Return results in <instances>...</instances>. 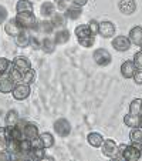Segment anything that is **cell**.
Instances as JSON below:
<instances>
[{"label":"cell","mask_w":142,"mask_h":161,"mask_svg":"<svg viewBox=\"0 0 142 161\" xmlns=\"http://www.w3.org/2000/svg\"><path fill=\"white\" fill-rule=\"evenodd\" d=\"M142 111V100L141 98H135V100L131 101L129 104V113L131 114H136V116H139Z\"/></svg>","instance_id":"d6a6232c"},{"label":"cell","mask_w":142,"mask_h":161,"mask_svg":"<svg viewBox=\"0 0 142 161\" xmlns=\"http://www.w3.org/2000/svg\"><path fill=\"white\" fill-rule=\"evenodd\" d=\"M0 141H7L6 127H0Z\"/></svg>","instance_id":"7bdbcfd3"},{"label":"cell","mask_w":142,"mask_h":161,"mask_svg":"<svg viewBox=\"0 0 142 161\" xmlns=\"http://www.w3.org/2000/svg\"><path fill=\"white\" fill-rule=\"evenodd\" d=\"M135 64H134V61L131 60H125L124 63L121 64V74L122 77H125V79H131V77L134 76V73H135Z\"/></svg>","instance_id":"e0dca14e"},{"label":"cell","mask_w":142,"mask_h":161,"mask_svg":"<svg viewBox=\"0 0 142 161\" xmlns=\"http://www.w3.org/2000/svg\"><path fill=\"white\" fill-rule=\"evenodd\" d=\"M31 46H33V49H40L41 47V42H39V40L36 39V37H31Z\"/></svg>","instance_id":"ee69618b"},{"label":"cell","mask_w":142,"mask_h":161,"mask_svg":"<svg viewBox=\"0 0 142 161\" xmlns=\"http://www.w3.org/2000/svg\"><path fill=\"white\" fill-rule=\"evenodd\" d=\"M34 6L30 0H18L16 4V12L17 13H33Z\"/></svg>","instance_id":"d6986e66"},{"label":"cell","mask_w":142,"mask_h":161,"mask_svg":"<svg viewBox=\"0 0 142 161\" xmlns=\"http://www.w3.org/2000/svg\"><path fill=\"white\" fill-rule=\"evenodd\" d=\"M23 30H24V29L17 23L16 17L10 19V20L6 23V26H4V31H6V34H9V36H12V37H16L18 33H21Z\"/></svg>","instance_id":"8fae6325"},{"label":"cell","mask_w":142,"mask_h":161,"mask_svg":"<svg viewBox=\"0 0 142 161\" xmlns=\"http://www.w3.org/2000/svg\"><path fill=\"white\" fill-rule=\"evenodd\" d=\"M18 123V113L16 110H10L6 114V124L7 125H16Z\"/></svg>","instance_id":"836d02e7"},{"label":"cell","mask_w":142,"mask_h":161,"mask_svg":"<svg viewBox=\"0 0 142 161\" xmlns=\"http://www.w3.org/2000/svg\"><path fill=\"white\" fill-rule=\"evenodd\" d=\"M10 66H12V64H10V61L7 60V58H4V57L0 58V76L9 73Z\"/></svg>","instance_id":"74e56055"},{"label":"cell","mask_w":142,"mask_h":161,"mask_svg":"<svg viewBox=\"0 0 142 161\" xmlns=\"http://www.w3.org/2000/svg\"><path fill=\"white\" fill-rule=\"evenodd\" d=\"M131 40L128 36H117L112 40V47H114L117 52H127L131 49Z\"/></svg>","instance_id":"ba28073f"},{"label":"cell","mask_w":142,"mask_h":161,"mask_svg":"<svg viewBox=\"0 0 142 161\" xmlns=\"http://www.w3.org/2000/svg\"><path fill=\"white\" fill-rule=\"evenodd\" d=\"M40 13L43 17H53V14L55 13V6L51 2H44L40 7Z\"/></svg>","instance_id":"7402d4cb"},{"label":"cell","mask_w":142,"mask_h":161,"mask_svg":"<svg viewBox=\"0 0 142 161\" xmlns=\"http://www.w3.org/2000/svg\"><path fill=\"white\" fill-rule=\"evenodd\" d=\"M6 134H7V140H10V138H14V140H23V138H24V136H23V128L17 127V124L16 125H7Z\"/></svg>","instance_id":"9a60e30c"},{"label":"cell","mask_w":142,"mask_h":161,"mask_svg":"<svg viewBox=\"0 0 142 161\" xmlns=\"http://www.w3.org/2000/svg\"><path fill=\"white\" fill-rule=\"evenodd\" d=\"M54 131L57 136L60 137H68L71 134V124H70L68 120L66 119H58L54 121Z\"/></svg>","instance_id":"3957f363"},{"label":"cell","mask_w":142,"mask_h":161,"mask_svg":"<svg viewBox=\"0 0 142 161\" xmlns=\"http://www.w3.org/2000/svg\"><path fill=\"white\" fill-rule=\"evenodd\" d=\"M74 33H76L77 39H84V37H88L91 36V30L90 27H88V25H80L76 27V30H74Z\"/></svg>","instance_id":"83f0119b"},{"label":"cell","mask_w":142,"mask_h":161,"mask_svg":"<svg viewBox=\"0 0 142 161\" xmlns=\"http://www.w3.org/2000/svg\"><path fill=\"white\" fill-rule=\"evenodd\" d=\"M14 84L16 83L10 79L9 74L0 76V93H3V94H6V93H12L13 88H14Z\"/></svg>","instance_id":"7c38bea8"},{"label":"cell","mask_w":142,"mask_h":161,"mask_svg":"<svg viewBox=\"0 0 142 161\" xmlns=\"http://www.w3.org/2000/svg\"><path fill=\"white\" fill-rule=\"evenodd\" d=\"M29 158H31V160H43V158H45L44 148L39 146H33V148L29 153Z\"/></svg>","instance_id":"4316f807"},{"label":"cell","mask_w":142,"mask_h":161,"mask_svg":"<svg viewBox=\"0 0 142 161\" xmlns=\"http://www.w3.org/2000/svg\"><path fill=\"white\" fill-rule=\"evenodd\" d=\"M71 2H73L74 4H78V6H85L88 0H71Z\"/></svg>","instance_id":"f6af8a7d"},{"label":"cell","mask_w":142,"mask_h":161,"mask_svg":"<svg viewBox=\"0 0 142 161\" xmlns=\"http://www.w3.org/2000/svg\"><path fill=\"white\" fill-rule=\"evenodd\" d=\"M7 9L6 7H3V6H0V25H3L4 21H6V19H7Z\"/></svg>","instance_id":"b9f144b4"},{"label":"cell","mask_w":142,"mask_h":161,"mask_svg":"<svg viewBox=\"0 0 142 161\" xmlns=\"http://www.w3.org/2000/svg\"><path fill=\"white\" fill-rule=\"evenodd\" d=\"M70 40V31L66 29H60V30L55 31L54 34V42L55 44H66Z\"/></svg>","instance_id":"603a6c76"},{"label":"cell","mask_w":142,"mask_h":161,"mask_svg":"<svg viewBox=\"0 0 142 161\" xmlns=\"http://www.w3.org/2000/svg\"><path fill=\"white\" fill-rule=\"evenodd\" d=\"M16 20L24 30H37L39 21H37V17L33 13H17Z\"/></svg>","instance_id":"6da1fadb"},{"label":"cell","mask_w":142,"mask_h":161,"mask_svg":"<svg viewBox=\"0 0 142 161\" xmlns=\"http://www.w3.org/2000/svg\"><path fill=\"white\" fill-rule=\"evenodd\" d=\"M92 58H94V61H95L98 66H101V67L108 66V64L111 63V60H112L109 52L108 50H105V49H97L95 52H94Z\"/></svg>","instance_id":"5b68a950"},{"label":"cell","mask_w":142,"mask_h":161,"mask_svg":"<svg viewBox=\"0 0 142 161\" xmlns=\"http://www.w3.org/2000/svg\"><path fill=\"white\" fill-rule=\"evenodd\" d=\"M87 141H88V144H90L91 147H95V148H98V147L103 146L104 137L101 136L100 133H90L87 136Z\"/></svg>","instance_id":"ffe728a7"},{"label":"cell","mask_w":142,"mask_h":161,"mask_svg":"<svg viewBox=\"0 0 142 161\" xmlns=\"http://www.w3.org/2000/svg\"><path fill=\"white\" fill-rule=\"evenodd\" d=\"M139 46H141V50H142V43H141V44H139Z\"/></svg>","instance_id":"c3c4849f"},{"label":"cell","mask_w":142,"mask_h":161,"mask_svg":"<svg viewBox=\"0 0 142 161\" xmlns=\"http://www.w3.org/2000/svg\"><path fill=\"white\" fill-rule=\"evenodd\" d=\"M134 64H135L136 69H142V50L141 52H136L134 54Z\"/></svg>","instance_id":"f35d334b"},{"label":"cell","mask_w":142,"mask_h":161,"mask_svg":"<svg viewBox=\"0 0 142 161\" xmlns=\"http://www.w3.org/2000/svg\"><path fill=\"white\" fill-rule=\"evenodd\" d=\"M124 124H125V125H128V127H131V128L139 127V125H141V120H139V116L128 113L127 116L124 117Z\"/></svg>","instance_id":"cb8c5ba5"},{"label":"cell","mask_w":142,"mask_h":161,"mask_svg":"<svg viewBox=\"0 0 142 161\" xmlns=\"http://www.w3.org/2000/svg\"><path fill=\"white\" fill-rule=\"evenodd\" d=\"M70 4H71L70 0H54V6L58 12H66Z\"/></svg>","instance_id":"d590c367"},{"label":"cell","mask_w":142,"mask_h":161,"mask_svg":"<svg viewBox=\"0 0 142 161\" xmlns=\"http://www.w3.org/2000/svg\"><path fill=\"white\" fill-rule=\"evenodd\" d=\"M9 77L13 80L14 83H20L21 80H23V73H21L20 70H18L17 67H14V64L12 63V66H10V69H9Z\"/></svg>","instance_id":"f1b7e54d"},{"label":"cell","mask_w":142,"mask_h":161,"mask_svg":"<svg viewBox=\"0 0 142 161\" xmlns=\"http://www.w3.org/2000/svg\"><path fill=\"white\" fill-rule=\"evenodd\" d=\"M128 37H129L131 43L139 46L142 43V27H141V26H135V27H132L129 30V34H128Z\"/></svg>","instance_id":"ac0fdd59"},{"label":"cell","mask_w":142,"mask_h":161,"mask_svg":"<svg viewBox=\"0 0 142 161\" xmlns=\"http://www.w3.org/2000/svg\"><path fill=\"white\" fill-rule=\"evenodd\" d=\"M14 42H16V44H17L18 47L26 49V47H29L30 43H31V36L29 34L27 30H23L21 33H18L17 36L14 37Z\"/></svg>","instance_id":"5bb4252c"},{"label":"cell","mask_w":142,"mask_h":161,"mask_svg":"<svg viewBox=\"0 0 142 161\" xmlns=\"http://www.w3.org/2000/svg\"><path fill=\"white\" fill-rule=\"evenodd\" d=\"M129 138L132 143H136V144H142V127H135L131 130L129 133Z\"/></svg>","instance_id":"4dcf8cb0"},{"label":"cell","mask_w":142,"mask_h":161,"mask_svg":"<svg viewBox=\"0 0 142 161\" xmlns=\"http://www.w3.org/2000/svg\"><path fill=\"white\" fill-rule=\"evenodd\" d=\"M80 43V46H82V47H85V49H90V47H92L94 43H95V36L94 34H91V36L88 37H84V39H77Z\"/></svg>","instance_id":"e575fe53"},{"label":"cell","mask_w":142,"mask_h":161,"mask_svg":"<svg viewBox=\"0 0 142 161\" xmlns=\"http://www.w3.org/2000/svg\"><path fill=\"white\" fill-rule=\"evenodd\" d=\"M64 13H66L64 16H66L67 19H70V20H77V19H80L81 14H82V6L71 3L68 6V9H67Z\"/></svg>","instance_id":"4fadbf2b"},{"label":"cell","mask_w":142,"mask_h":161,"mask_svg":"<svg viewBox=\"0 0 142 161\" xmlns=\"http://www.w3.org/2000/svg\"><path fill=\"white\" fill-rule=\"evenodd\" d=\"M55 42L54 39H49V37H45V39L41 40V47L40 49L43 50L44 53H47V54H50V53H53L55 50Z\"/></svg>","instance_id":"d4e9b609"},{"label":"cell","mask_w":142,"mask_h":161,"mask_svg":"<svg viewBox=\"0 0 142 161\" xmlns=\"http://www.w3.org/2000/svg\"><path fill=\"white\" fill-rule=\"evenodd\" d=\"M34 77H36V71L33 69H29L24 74H23V80L21 83H26V84H30V83L34 81Z\"/></svg>","instance_id":"8d00e7d4"},{"label":"cell","mask_w":142,"mask_h":161,"mask_svg":"<svg viewBox=\"0 0 142 161\" xmlns=\"http://www.w3.org/2000/svg\"><path fill=\"white\" fill-rule=\"evenodd\" d=\"M139 120H141V125H142V111H141V114H139Z\"/></svg>","instance_id":"7dc6e473"},{"label":"cell","mask_w":142,"mask_h":161,"mask_svg":"<svg viewBox=\"0 0 142 161\" xmlns=\"http://www.w3.org/2000/svg\"><path fill=\"white\" fill-rule=\"evenodd\" d=\"M39 141H40V146H41L43 148H50V147L54 146V137H53V134H50V133L40 134Z\"/></svg>","instance_id":"44dd1931"},{"label":"cell","mask_w":142,"mask_h":161,"mask_svg":"<svg viewBox=\"0 0 142 161\" xmlns=\"http://www.w3.org/2000/svg\"><path fill=\"white\" fill-rule=\"evenodd\" d=\"M0 151H7V141H0Z\"/></svg>","instance_id":"bcb514c9"},{"label":"cell","mask_w":142,"mask_h":161,"mask_svg":"<svg viewBox=\"0 0 142 161\" xmlns=\"http://www.w3.org/2000/svg\"><path fill=\"white\" fill-rule=\"evenodd\" d=\"M7 151L12 155L18 154L20 153V140H14V138L7 140Z\"/></svg>","instance_id":"f546056e"},{"label":"cell","mask_w":142,"mask_h":161,"mask_svg":"<svg viewBox=\"0 0 142 161\" xmlns=\"http://www.w3.org/2000/svg\"><path fill=\"white\" fill-rule=\"evenodd\" d=\"M88 27H90V30H91V33L95 36V34L98 33V29H100V23H98L97 20H90L88 21Z\"/></svg>","instance_id":"ab89813d"},{"label":"cell","mask_w":142,"mask_h":161,"mask_svg":"<svg viewBox=\"0 0 142 161\" xmlns=\"http://www.w3.org/2000/svg\"><path fill=\"white\" fill-rule=\"evenodd\" d=\"M132 79L136 84H142V69H135V73H134Z\"/></svg>","instance_id":"60d3db41"},{"label":"cell","mask_w":142,"mask_h":161,"mask_svg":"<svg viewBox=\"0 0 142 161\" xmlns=\"http://www.w3.org/2000/svg\"><path fill=\"white\" fill-rule=\"evenodd\" d=\"M53 30H54V26H53L51 20H43L39 21V25H37V31L43 34H50Z\"/></svg>","instance_id":"484cf974"},{"label":"cell","mask_w":142,"mask_h":161,"mask_svg":"<svg viewBox=\"0 0 142 161\" xmlns=\"http://www.w3.org/2000/svg\"><path fill=\"white\" fill-rule=\"evenodd\" d=\"M31 90H30V86L26 84V83H18V84L14 86V88H13L12 91V94L13 97H14V100H26V98L30 96Z\"/></svg>","instance_id":"277c9868"},{"label":"cell","mask_w":142,"mask_h":161,"mask_svg":"<svg viewBox=\"0 0 142 161\" xmlns=\"http://www.w3.org/2000/svg\"><path fill=\"white\" fill-rule=\"evenodd\" d=\"M66 21H67V17L64 14H61V13H57V14H53V17H51V23H53V26L54 27H60V29H63L64 26H66Z\"/></svg>","instance_id":"1f68e13d"},{"label":"cell","mask_w":142,"mask_h":161,"mask_svg":"<svg viewBox=\"0 0 142 161\" xmlns=\"http://www.w3.org/2000/svg\"><path fill=\"white\" fill-rule=\"evenodd\" d=\"M101 153H103V155H105V157H108V158H115L117 157V153H118L117 143H115L114 140H111V138L104 140L103 146H101Z\"/></svg>","instance_id":"8992f818"},{"label":"cell","mask_w":142,"mask_h":161,"mask_svg":"<svg viewBox=\"0 0 142 161\" xmlns=\"http://www.w3.org/2000/svg\"><path fill=\"white\" fill-rule=\"evenodd\" d=\"M118 9L122 14L125 16H131L135 13L136 10V3L135 0H119V3H118Z\"/></svg>","instance_id":"30bf717a"},{"label":"cell","mask_w":142,"mask_h":161,"mask_svg":"<svg viewBox=\"0 0 142 161\" xmlns=\"http://www.w3.org/2000/svg\"><path fill=\"white\" fill-rule=\"evenodd\" d=\"M98 33L101 37L104 39H111L115 36V25L109 20H104L100 23V29H98Z\"/></svg>","instance_id":"52a82bcc"},{"label":"cell","mask_w":142,"mask_h":161,"mask_svg":"<svg viewBox=\"0 0 142 161\" xmlns=\"http://www.w3.org/2000/svg\"><path fill=\"white\" fill-rule=\"evenodd\" d=\"M23 136H24V138H27V140L30 141H34L39 138V127H37V124H34V123H24V125H23Z\"/></svg>","instance_id":"9c48e42d"},{"label":"cell","mask_w":142,"mask_h":161,"mask_svg":"<svg viewBox=\"0 0 142 161\" xmlns=\"http://www.w3.org/2000/svg\"><path fill=\"white\" fill-rule=\"evenodd\" d=\"M13 64H14V67H17L23 74H24L29 69H31L30 60H29L27 57H24V56H18V57H16L14 60H13Z\"/></svg>","instance_id":"2e32d148"},{"label":"cell","mask_w":142,"mask_h":161,"mask_svg":"<svg viewBox=\"0 0 142 161\" xmlns=\"http://www.w3.org/2000/svg\"><path fill=\"white\" fill-rule=\"evenodd\" d=\"M142 157V144L134 143L132 146H125L124 153H122V160L135 161Z\"/></svg>","instance_id":"7a4b0ae2"}]
</instances>
